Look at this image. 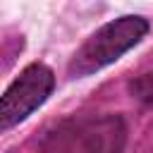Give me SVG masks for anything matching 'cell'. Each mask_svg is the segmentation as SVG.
Segmentation results:
<instances>
[{"mask_svg": "<svg viewBox=\"0 0 153 153\" xmlns=\"http://www.w3.org/2000/svg\"><path fill=\"white\" fill-rule=\"evenodd\" d=\"M148 29H151L148 22L136 14L117 17L112 22L103 24L74 53V57L69 62V74L72 76H88V74L117 62L127 50H131L148 33Z\"/></svg>", "mask_w": 153, "mask_h": 153, "instance_id": "cell-2", "label": "cell"}, {"mask_svg": "<svg viewBox=\"0 0 153 153\" xmlns=\"http://www.w3.org/2000/svg\"><path fill=\"white\" fill-rule=\"evenodd\" d=\"M127 127L120 115H79L48 131L43 153H122Z\"/></svg>", "mask_w": 153, "mask_h": 153, "instance_id": "cell-1", "label": "cell"}, {"mask_svg": "<svg viewBox=\"0 0 153 153\" xmlns=\"http://www.w3.org/2000/svg\"><path fill=\"white\" fill-rule=\"evenodd\" d=\"M129 93L141 103H153V72L134 76L129 81Z\"/></svg>", "mask_w": 153, "mask_h": 153, "instance_id": "cell-4", "label": "cell"}, {"mask_svg": "<svg viewBox=\"0 0 153 153\" xmlns=\"http://www.w3.org/2000/svg\"><path fill=\"white\" fill-rule=\"evenodd\" d=\"M55 88V74L43 62H33L19 72V76L7 86L0 100V129H10L26 120Z\"/></svg>", "mask_w": 153, "mask_h": 153, "instance_id": "cell-3", "label": "cell"}]
</instances>
